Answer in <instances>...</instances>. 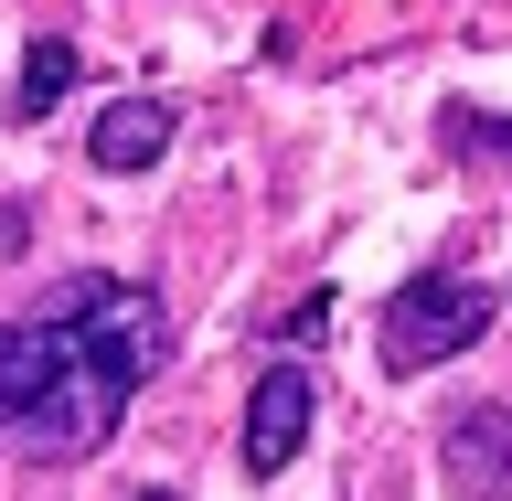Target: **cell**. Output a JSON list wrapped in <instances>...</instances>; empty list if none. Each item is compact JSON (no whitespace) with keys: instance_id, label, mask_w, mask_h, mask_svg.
<instances>
[{"instance_id":"1","label":"cell","mask_w":512,"mask_h":501,"mask_svg":"<svg viewBox=\"0 0 512 501\" xmlns=\"http://www.w3.org/2000/svg\"><path fill=\"white\" fill-rule=\"evenodd\" d=\"M171 363V310L139 278H75L54 310L0 320V448H22L43 470L96 459L118 438L128 395Z\"/></svg>"},{"instance_id":"9","label":"cell","mask_w":512,"mask_h":501,"mask_svg":"<svg viewBox=\"0 0 512 501\" xmlns=\"http://www.w3.org/2000/svg\"><path fill=\"white\" fill-rule=\"evenodd\" d=\"M139 501H182V491H171V480H150V491H139Z\"/></svg>"},{"instance_id":"4","label":"cell","mask_w":512,"mask_h":501,"mask_svg":"<svg viewBox=\"0 0 512 501\" xmlns=\"http://www.w3.org/2000/svg\"><path fill=\"white\" fill-rule=\"evenodd\" d=\"M438 470L459 501H512V406L502 395H470L438 438Z\"/></svg>"},{"instance_id":"6","label":"cell","mask_w":512,"mask_h":501,"mask_svg":"<svg viewBox=\"0 0 512 501\" xmlns=\"http://www.w3.org/2000/svg\"><path fill=\"white\" fill-rule=\"evenodd\" d=\"M64 86H75V43H22V75H11V118H54L64 107Z\"/></svg>"},{"instance_id":"8","label":"cell","mask_w":512,"mask_h":501,"mask_svg":"<svg viewBox=\"0 0 512 501\" xmlns=\"http://www.w3.org/2000/svg\"><path fill=\"white\" fill-rule=\"evenodd\" d=\"M331 310H342V299H331V288H310V299L288 310V342H320V331H331Z\"/></svg>"},{"instance_id":"3","label":"cell","mask_w":512,"mask_h":501,"mask_svg":"<svg viewBox=\"0 0 512 501\" xmlns=\"http://www.w3.org/2000/svg\"><path fill=\"white\" fill-rule=\"evenodd\" d=\"M310 416H320V384L299 374V363H278V374H256L246 395V438H235V459H246L256 480H278L299 448H310Z\"/></svg>"},{"instance_id":"2","label":"cell","mask_w":512,"mask_h":501,"mask_svg":"<svg viewBox=\"0 0 512 501\" xmlns=\"http://www.w3.org/2000/svg\"><path fill=\"white\" fill-rule=\"evenodd\" d=\"M491 288L459 278V267H427V278H406L395 299H384V374H438V363H459V352L491 331Z\"/></svg>"},{"instance_id":"7","label":"cell","mask_w":512,"mask_h":501,"mask_svg":"<svg viewBox=\"0 0 512 501\" xmlns=\"http://www.w3.org/2000/svg\"><path fill=\"white\" fill-rule=\"evenodd\" d=\"M448 150H459V160H491V171H512V118H491V107H448Z\"/></svg>"},{"instance_id":"5","label":"cell","mask_w":512,"mask_h":501,"mask_svg":"<svg viewBox=\"0 0 512 501\" xmlns=\"http://www.w3.org/2000/svg\"><path fill=\"white\" fill-rule=\"evenodd\" d=\"M160 150H171V107H160V96H118V107H96V128H86L96 171H150Z\"/></svg>"}]
</instances>
